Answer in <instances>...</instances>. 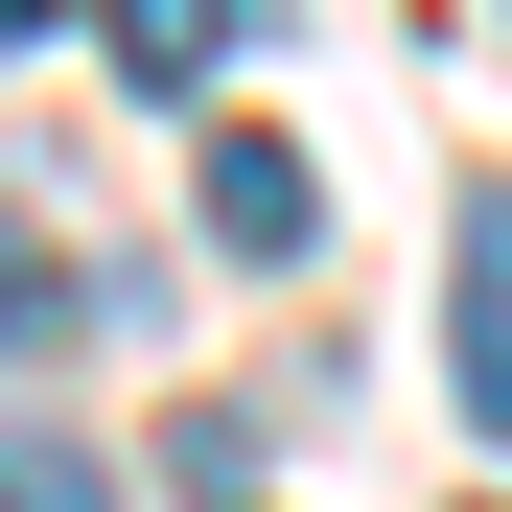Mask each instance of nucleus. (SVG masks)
Instances as JSON below:
<instances>
[{
	"mask_svg": "<svg viewBox=\"0 0 512 512\" xmlns=\"http://www.w3.org/2000/svg\"><path fill=\"white\" fill-rule=\"evenodd\" d=\"M443 326H466V350H443V396L512 443V187H466V303H443Z\"/></svg>",
	"mask_w": 512,
	"mask_h": 512,
	"instance_id": "nucleus-1",
	"label": "nucleus"
},
{
	"mask_svg": "<svg viewBox=\"0 0 512 512\" xmlns=\"http://www.w3.org/2000/svg\"><path fill=\"white\" fill-rule=\"evenodd\" d=\"M303 233H326V187H303V140H210V256H256V280H280Z\"/></svg>",
	"mask_w": 512,
	"mask_h": 512,
	"instance_id": "nucleus-2",
	"label": "nucleus"
},
{
	"mask_svg": "<svg viewBox=\"0 0 512 512\" xmlns=\"http://www.w3.org/2000/svg\"><path fill=\"white\" fill-rule=\"evenodd\" d=\"M233 24H256V0H117V70H140V94H210Z\"/></svg>",
	"mask_w": 512,
	"mask_h": 512,
	"instance_id": "nucleus-3",
	"label": "nucleus"
},
{
	"mask_svg": "<svg viewBox=\"0 0 512 512\" xmlns=\"http://www.w3.org/2000/svg\"><path fill=\"white\" fill-rule=\"evenodd\" d=\"M70 326H94V303H70V256H47L24 210H0V373H47V350H70Z\"/></svg>",
	"mask_w": 512,
	"mask_h": 512,
	"instance_id": "nucleus-4",
	"label": "nucleus"
},
{
	"mask_svg": "<svg viewBox=\"0 0 512 512\" xmlns=\"http://www.w3.org/2000/svg\"><path fill=\"white\" fill-rule=\"evenodd\" d=\"M0 512H117V466L70 443V419H0Z\"/></svg>",
	"mask_w": 512,
	"mask_h": 512,
	"instance_id": "nucleus-5",
	"label": "nucleus"
},
{
	"mask_svg": "<svg viewBox=\"0 0 512 512\" xmlns=\"http://www.w3.org/2000/svg\"><path fill=\"white\" fill-rule=\"evenodd\" d=\"M47 24H70V0H0V47H47Z\"/></svg>",
	"mask_w": 512,
	"mask_h": 512,
	"instance_id": "nucleus-6",
	"label": "nucleus"
}]
</instances>
